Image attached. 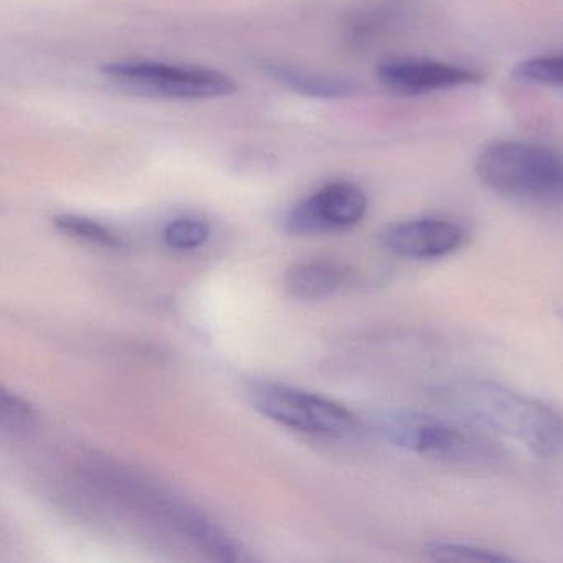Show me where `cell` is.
Here are the masks:
<instances>
[{"label": "cell", "mask_w": 563, "mask_h": 563, "mask_svg": "<svg viewBox=\"0 0 563 563\" xmlns=\"http://www.w3.org/2000/svg\"><path fill=\"white\" fill-rule=\"evenodd\" d=\"M438 401L479 427L503 434L539 460L563 454V415L537 398L484 378L438 385Z\"/></svg>", "instance_id": "6da1fadb"}, {"label": "cell", "mask_w": 563, "mask_h": 563, "mask_svg": "<svg viewBox=\"0 0 563 563\" xmlns=\"http://www.w3.org/2000/svg\"><path fill=\"white\" fill-rule=\"evenodd\" d=\"M477 179L499 196L563 209V154L523 141L486 144L474 161Z\"/></svg>", "instance_id": "7a4b0ae2"}, {"label": "cell", "mask_w": 563, "mask_h": 563, "mask_svg": "<svg viewBox=\"0 0 563 563\" xmlns=\"http://www.w3.org/2000/svg\"><path fill=\"white\" fill-rule=\"evenodd\" d=\"M103 75L124 90L167 100H216L236 90L235 80L222 71L163 62H114L104 65Z\"/></svg>", "instance_id": "3957f363"}, {"label": "cell", "mask_w": 563, "mask_h": 563, "mask_svg": "<svg viewBox=\"0 0 563 563\" xmlns=\"http://www.w3.org/2000/svg\"><path fill=\"white\" fill-rule=\"evenodd\" d=\"M249 400L263 417L301 433L324 438L351 437L358 421L351 410L331 398L273 382L250 385Z\"/></svg>", "instance_id": "277c9868"}, {"label": "cell", "mask_w": 563, "mask_h": 563, "mask_svg": "<svg viewBox=\"0 0 563 563\" xmlns=\"http://www.w3.org/2000/svg\"><path fill=\"white\" fill-rule=\"evenodd\" d=\"M375 427L388 443L428 460L467 463L479 454V443L463 428L424 411L387 410L378 415Z\"/></svg>", "instance_id": "5b68a950"}, {"label": "cell", "mask_w": 563, "mask_h": 563, "mask_svg": "<svg viewBox=\"0 0 563 563\" xmlns=\"http://www.w3.org/2000/svg\"><path fill=\"white\" fill-rule=\"evenodd\" d=\"M368 200L361 187L351 183L325 184L289 210L286 229L292 235H319L352 229L364 220Z\"/></svg>", "instance_id": "8992f818"}, {"label": "cell", "mask_w": 563, "mask_h": 563, "mask_svg": "<svg viewBox=\"0 0 563 563\" xmlns=\"http://www.w3.org/2000/svg\"><path fill=\"white\" fill-rule=\"evenodd\" d=\"M467 232L460 223L437 217L404 220L382 232V245L405 260H440L463 249Z\"/></svg>", "instance_id": "52a82bcc"}, {"label": "cell", "mask_w": 563, "mask_h": 563, "mask_svg": "<svg viewBox=\"0 0 563 563\" xmlns=\"http://www.w3.org/2000/svg\"><path fill=\"white\" fill-rule=\"evenodd\" d=\"M377 78L391 93L407 97L454 90L481 81V75L470 68L424 58H394L384 62L378 65Z\"/></svg>", "instance_id": "ba28073f"}, {"label": "cell", "mask_w": 563, "mask_h": 563, "mask_svg": "<svg viewBox=\"0 0 563 563\" xmlns=\"http://www.w3.org/2000/svg\"><path fill=\"white\" fill-rule=\"evenodd\" d=\"M347 265L338 260L316 258L296 263L285 276V288L292 298L316 301L329 298L351 279Z\"/></svg>", "instance_id": "9c48e42d"}, {"label": "cell", "mask_w": 563, "mask_h": 563, "mask_svg": "<svg viewBox=\"0 0 563 563\" xmlns=\"http://www.w3.org/2000/svg\"><path fill=\"white\" fill-rule=\"evenodd\" d=\"M174 522L187 539L192 540L213 559L227 560V562L245 559L240 543L233 540L232 536L223 532L220 527L213 526L210 520L187 510H174Z\"/></svg>", "instance_id": "30bf717a"}, {"label": "cell", "mask_w": 563, "mask_h": 563, "mask_svg": "<svg viewBox=\"0 0 563 563\" xmlns=\"http://www.w3.org/2000/svg\"><path fill=\"white\" fill-rule=\"evenodd\" d=\"M273 77L279 84L286 85L289 90L298 91L312 98H347L357 91L355 85L342 78L324 77V75L306 74V71L292 70V68L272 67Z\"/></svg>", "instance_id": "8fae6325"}, {"label": "cell", "mask_w": 563, "mask_h": 563, "mask_svg": "<svg viewBox=\"0 0 563 563\" xmlns=\"http://www.w3.org/2000/svg\"><path fill=\"white\" fill-rule=\"evenodd\" d=\"M428 559L437 562H510L512 556L490 547L454 540H434L424 547Z\"/></svg>", "instance_id": "7c38bea8"}, {"label": "cell", "mask_w": 563, "mask_h": 563, "mask_svg": "<svg viewBox=\"0 0 563 563\" xmlns=\"http://www.w3.org/2000/svg\"><path fill=\"white\" fill-rule=\"evenodd\" d=\"M54 222L62 233L71 236V239L81 240V242L91 243V245H98L101 249H123L124 243L121 236L103 223L97 222V220L84 216H74V213H64V216L55 217Z\"/></svg>", "instance_id": "4fadbf2b"}, {"label": "cell", "mask_w": 563, "mask_h": 563, "mask_svg": "<svg viewBox=\"0 0 563 563\" xmlns=\"http://www.w3.org/2000/svg\"><path fill=\"white\" fill-rule=\"evenodd\" d=\"M209 239V223L199 217H177L163 230V242L174 252H192L206 245Z\"/></svg>", "instance_id": "5bb4252c"}, {"label": "cell", "mask_w": 563, "mask_h": 563, "mask_svg": "<svg viewBox=\"0 0 563 563\" xmlns=\"http://www.w3.org/2000/svg\"><path fill=\"white\" fill-rule=\"evenodd\" d=\"M512 77L522 84L563 91V55L520 62L514 67Z\"/></svg>", "instance_id": "9a60e30c"}, {"label": "cell", "mask_w": 563, "mask_h": 563, "mask_svg": "<svg viewBox=\"0 0 563 563\" xmlns=\"http://www.w3.org/2000/svg\"><path fill=\"white\" fill-rule=\"evenodd\" d=\"M38 413L27 400L18 394L0 390V427L5 433L25 434L37 427Z\"/></svg>", "instance_id": "2e32d148"}]
</instances>
